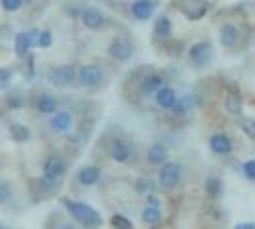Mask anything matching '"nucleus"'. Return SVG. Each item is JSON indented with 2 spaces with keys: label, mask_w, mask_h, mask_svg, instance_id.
Segmentation results:
<instances>
[{
  "label": "nucleus",
  "mask_w": 255,
  "mask_h": 229,
  "mask_svg": "<svg viewBox=\"0 0 255 229\" xmlns=\"http://www.w3.org/2000/svg\"><path fill=\"white\" fill-rule=\"evenodd\" d=\"M61 205L69 210V214L78 224H82L86 228H99L103 224L101 214L94 207L86 205V203H78V201H73V199H61Z\"/></svg>",
  "instance_id": "obj_1"
},
{
  "label": "nucleus",
  "mask_w": 255,
  "mask_h": 229,
  "mask_svg": "<svg viewBox=\"0 0 255 229\" xmlns=\"http://www.w3.org/2000/svg\"><path fill=\"white\" fill-rule=\"evenodd\" d=\"M212 57H213V46L210 40L196 42L189 48V61L196 69H204V67L212 61Z\"/></svg>",
  "instance_id": "obj_2"
},
{
  "label": "nucleus",
  "mask_w": 255,
  "mask_h": 229,
  "mask_svg": "<svg viewBox=\"0 0 255 229\" xmlns=\"http://www.w3.org/2000/svg\"><path fill=\"white\" fill-rule=\"evenodd\" d=\"M183 180V168L177 163H164L160 166L158 172V184L164 189H173L177 187Z\"/></svg>",
  "instance_id": "obj_3"
},
{
  "label": "nucleus",
  "mask_w": 255,
  "mask_h": 229,
  "mask_svg": "<svg viewBox=\"0 0 255 229\" xmlns=\"http://www.w3.org/2000/svg\"><path fill=\"white\" fill-rule=\"evenodd\" d=\"M65 172V161L57 155H52L46 159V163L42 166V174H44V182L48 184H53L57 182Z\"/></svg>",
  "instance_id": "obj_4"
},
{
  "label": "nucleus",
  "mask_w": 255,
  "mask_h": 229,
  "mask_svg": "<svg viewBox=\"0 0 255 229\" xmlns=\"http://www.w3.org/2000/svg\"><path fill=\"white\" fill-rule=\"evenodd\" d=\"M76 78V69L73 65H61V67H55L52 73H50V82L53 86L57 88H63L73 84Z\"/></svg>",
  "instance_id": "obj_5"
},
{
  "label": "nucleus",
  "mask_w": 255,
  "mask_h": 229,
  "mask_svg": "<svg viewBox=\"0 0 255 229\" xmlns=\"http://www.w3.org/2000/svg\"><path fill=\"white\" fill-rule=\"evenodd\" d=\"M109 55L113 57V59H117V61H128L131 55H133V46L124 40V38H115L113 42L109 44Z\"/></svg>",
  "instance_id": "obj_6"
},
{
  "label": "nucleus",
  "mask_w": 255,
  "mask_h": 229,
  "mask_svg": "<svg viewBox=\"0 0 255 229\" xmlns=\"http://www.w3.org/2000/svg\"><path fill=\"white\" fill-rule=\"evenodd\" d=\"M78 78L84 86H97L103 80V71L97 65H82L78 71Z\"/></svg>",
  "instance_id": "obj_7"
},
{
  "label": "nucleus",
  "mask_w": 255,
  "mask_h": 229,
  "mask_svg": "<svg viewBox=\"0 0 255 229\" xmlns=\"http://www.w3.org/2000/svg\"><path fill=\"white\" fill-rule=\"evenodd\" d=\"M200 105H202V96H198V94H187V96H181L177 99L175 107L171 111L175 115H187V113H191L192 109H196Z\"/></svg>",
  "instance_id": "obj_8"
},
{
  "label": "nucleus",
  "mask_w": 255,
  "mask_h": 229,
  "mask_svg": "<svg viewBox=\"0 0 255 229\" xmlns=\"http://www.w3.org/2000/svg\"><path fill=\"white\" fill-rule=\"evenodd\" d=\"M129 11L131 15L139 19V21H147L152 17L154 13V2L152 0H133L131 6H129Z\"/></svg>",
  "instance_id": "obj_9"
},
{
  "label": "nucleus",
  "mask_w": 255,
  "mask_h": 229,
  "mask_svg": "<svg viewBox=\"0 0 255 229\" xmlns=\"http://www.w3.org/2000/svg\"><path fill=\"white\" fill-rule=\"evenodd\" d=\"M240 40V29L234 23H225L219 29V42L223 44L225 48H234Z\"/></svg>",
  "instance_id": "obj_10"
},
{
  "label": "nucleus",
  "mask_w": 255,
  "mask_h": 229,
  "mask_svg": "<svg viewBox=\"0 0 255 229\" xmlns=\"http://www.w3.org/2000/svg\"><path fill=\"white\" fill-rule=\"evenodd\" d=\"M210 149L217 155H231L234 149V143L227 134H213L212 140H210Z\"/></svg>",
  "instance_id": "obj_11"
},
{
  "label": "nucleus",
  "mask_w": 255,
  "mask_h": 229,
  "mask_svg": "<svg viewBox=\"0 0 255 229\" xmlns=\"http://www.w3.org/2000/svg\"><path fill=\"white\" fill-rule=\"evenodd\" d=\"M105 13L101 10H97V8H86L84 13H82V23L88 29H92V31L101 29L105 25Z\"/></svg>",
  "instance_id": "obj_12"
},
{
  "label": "nucleus",
  "mask_w": 255,
  "mask_h": 229,
  "mask_svg": "<svg viewBox=\"0 0 255 229\" xmlns=\"http://www.w3.org/2000/svg\"><path fill=\"white\" fill-rule=\"evenodd\" d=\"M154 99H156V105L162 107V109H173L175 107V103H177V94H175V90L170 86H162L154 94Z\"/></svg>",
  "instance_id": "obj_13"
},
{
  "label": "nucleus",
  "mask_w": 255,
  "mask_h": 229,
  "mask_svg": "<svg viewBox=\"0 0 255 229\" xmlns=\"http://www.w3.org/2000/svg\"><path fill=\"white\" fill-rule=\"evenodd\" d=\"M164 86V76L160 75V73H149V75L143 76V80H141V92L143 94H156L160 88Z\"/></svg>",
  "instance_id": "obj_14"
},
{
  "label": "nucleus",
  "mask_w": 255,
  "mask_h": 229,
  "mask_svg": "<svg viewBox=\"0 0 255 229\" xmlns=\"http://www.w3.org/2000/svg\"><path fill=\"white\" fill-rule=\"evenodd\" d=\"M111 157L117 163H128V159L131 157V147L124 140H115L111 143Z\"/></svg>",
  "instance_id": "obj_15"
},
{
  "label": "nucleus",
  "mask_w": 255,
  "mask_h": 229,
  "mask_svg": "<svg viewBox=\"0 0 255 229\" xmlns=\"http://www.w3.org/2000/svg\"><path fill=\"white\" fill-rule=\"evenodd\" d=\"M78 182L82 184V186L90 187V186H96L97 182H99V178H101V170L97 168V166H82L80 170H78Z\"/></svg>",
  "instance_id": "obj_16"
},
{
  "label": "nucleus",
  "mask_w": 255,
  "mask_h": 229,
  "mask_svg": "<svg viewBox=\"0 0 255 229\" xmlns=\"http://www.w3.org/2000/svg\"><path fill=\"white\" fill-rule=\"evenodd\" d=\"M50 124H52V128L55 132L71 130V126H73V115H71L69 111H59V113H53Z\"/></svg>",
  "instance_id": "obj_17"
},
{
  "label": "nucleus",
  "mask_w": 255,
  "mask_h": 229,
  "mask_svg": "<svg viewBox=\"0 0 255 229\" xmlns=\"http://www.w3.org/2000/svg\"><path fill=\"white\" fill-rule=\"evenodd\" d=\"M168 147L164 143H152L147 151V159L150 164H164L168 163Z\"/></svg>",
  "instance_id": "obj_18"
},
{
  "label": "nucleus",
  "mask_w": 255,
  "mask_h": 229,
  "mask_svg": "<svg viewBox=\"0 0 255 229\" xmlns=\"http://www.w3.org/2000/svg\"><path fill=\"white\" fill-rule=\"evenodd\" d=\"M225 107H227V111H229L231 115L240 117V115H242V96H240V92L231 90V92L227 94V99H225Z\"/></svg>",
  "instance_id": "obj_19"
},
{
  "label": "nucleus",
  "mask_w": 255,
  "mask_h": 229,
  "mask_svg": "<svg viewBox=\"0 0 255 229\" xmlns=\"http://www.w3.org/2000/svg\"><path fill=\"white\" fill-rule=\"evenodd\" d=\"M31 34L29 33H17L15 34V54L17 57H27L31 50Z\"/></svg>",
  "instance_id": "obj_20"
},
{
  "label": "nucleus",
  "mask_w": 255,
  "mask_h": 229,
  "mask_svg": "<svg viewBox=\"0 0 255 229\" xmlns=\"http://www.w3.org/2000/svg\"><path fill=\"white\" fill-rule=\"evenodd\" d=\"M154 34L158 38H168L171 36V21L168 15H158L154 21Z\"/></svg>",
  "instance_id": "obj_21"
},
{
  "label": "nucleus",
  "mask_w": 255,
  "mask_h": 229,
  "mask_svg": "<svg viewBox=\"0 0 255 229\" xmlns=\"http://www.w3.org/2000/svg\"><path fill=\"white\" fill-rule=\"evenodd\" d=\"M141 218H143L145 224L154 226V224H158L160 220H162V210H160L158 205H147V207L143 208V212H141Z\"/></svg>",
  "instance_id": "obj_22"
},
{
  "label": "nucleus",
  "mask_w": 255,
  "mask_h": 229,
  "mask_svg": "<svg viewBox=\"0 0 255 229\" xmlns=\"http://www.w3.org/2000/svg\"><path fill=\"white\" fill-rule=\"evenodd\" d=\"M36 109L40 111V113H46V115H53L55 109H57V99L50 96V94H44L36 101Z\"/></svg>",
  "instance_id": "obj_23"
},
{
  "label": "nucleus",
  "mask_w": 255,
  "mask_h": 229,
  "mask_svg": "<svg viewBox=\"0 0 255 229\" xmlns=\"http://www.w3.org/2000/svg\"><path fill=\"white\" fill-rule=\"evenodd\" d=\"M10 136L13 142H27L29 138H31V132L27 126H23V124H11L10 126Z\"/></svg>",
  "instance_id": "obj_24"
},
{
  "label": "nucleus",
  "mask_w": 255,
  "mask_h": 229,
  "mask_svg": "<svg viewBox=\"0 0 255 229\" xmlns=\"http://www.w3.org/2000/svg\"><path fill=\"white\" fill-rule=\"evenodd\" d=\"M206 191H208V195L219 197L223 193V184H221V180L215 178V176H210V178L206 180Z\"/></svg>",
  "instance_id": "obj_25"
},
{
  "label": "nucleus",
  "mask_w": 255,
  "mask_h": 229,
  "mask_svg": "<svg viewBox=\"0 0 255 229\" xmlns=\"http://www.w3.org/2000/svg\"><path fill=\"white\" fill-rule=\"evenodd\" d=\"M111 226L115 229H135L133 224H131L126 216H122V214H115V216L111 218Z\"/></svg>",
  "instance_id": "obj_26"
},
{
  "label": "nucleus",
  "mask_w": 255,
  "mask_h": 229,
  "mask_svg": "<svg viewBox=\"0 0 255 229\" xmlns=\"http://www.w3.org/2000/svg\"><path fill=\"white\" fill-rule=\"evenodd\" d=\"M135 189H137L139 193L152 195V191H154V184H152V180H149V178H141L137 184H135Z\"/></svg>",
  "instance_id": "obj_27"
},
{
  "label": "nucleus",
  "mask_w": 255,
  "mask_h": 229,
  "mask_svg": "<svg viewBox=\"0 0 255 229\" xmlns=\"http://www.w3.org/2000/svg\"><path fill=\"white\" fill-rule=\"evenodd\" d=\"M242 170H244V176L248 178V180H254L255 182V159L246 161L244 166H242Z\"/></svg>",
  "instance_id": "obj_28"
},
{
  "label": "nucleus",
  "mask_w": 255,
  "mask_h": 229,
  "mask_svg": "<svg viewBox=\"0 0 255 229\" xmlns=\"http://www.w3.org/2000/svg\"><path fill=\"white\" fill-rule=\"evenodd\" d=\"M11 199V186L6 182H0V203H6Z\"/></svg>",
  "instance_id": "obj_29"
},
{
  "label": "nucleus",
  "mask_w": 255,
  "mask_h": 229,
  "mask_svg": "<svg viewBox=\"0 0 255 229\" xmlns=\"http://www.w3.org/2000/svg\"><path fill=\"white\" fill-rule=\"evenodd\" d=\"M23 2H25V0H2V6H4V10L15 11L21 8Z\"/></svg>",
  "instance_id": "obj_30"
},
{
  "label": "nucleus",
  "mask_w": 255,
  "mask_h": 229,
  "mask_svg": "<svg viewBox=\"0 0 255 229\" xmlns=\"http://www.w3.org/2000/svg\"><path fill=\"white\" fill-rule=\"evenodd\" d=\"M38 46H40V48H48V46H52V33H50V31H40V36H38Z\"/></svg>",
  "instance_id": "obj_31"
},
{
  "label": "nucleus",
  "mask_w": 255,
  "mask_h": 229,
  "mask_svg": "<svg viewBox=\"0 0 255 229\" xmlns=\"http://www.w3.org/2000/svg\"><path fill=\"white\" fill-rule=\"evenodd\" d=\"M242 128H244V132H246V136H248V138L255 140V120H244Z\"/></svg>",
  "instance_id": "obj_32"
},
{
  "label": "nucleus",
  "mask_w": 255,
  "mask_h": 229,
  "mask_svg": "<svg viewBox=\"0 0 255 229\" xmlns=\"http://www.w3.org/2000/svg\"><path fill=\"white\" fill-rule=\"evenodd\" d=\"M10 76H11L10 69H0V86H4L10 80Z\"/></svg>",
  "instance_id": "obj_33"
},
{
  "label": "nucleus",
  "mask_w": 255,
  "mask_h": 229,
  "mask_svg": "<svg viewBox=\"0 0 255 229\" xmlns=\"http://www.w3.org/2000/svg\"><path fill=\"white\" fill-rule=\"evenodd\" d=\"M8 105L15 109V107H23V105H25V101H23V98H17V96H13V98H10Z\"/></svg>",
  "instance_id": "obj_34"
},
{
  "label": "nucleus",
  "mask_w": 255,
  "mask_h": 229,
  "mask_svg": "<svg viewBox=\"0 0 255 229\" xmlns=\"http://www.w3.org/2000/svg\"><path fill=\"white\" fill-rule=\"evenodd\" d=\"M234 229H255V224L254 222H242V224H238Z\"/></svg>",
  "instance_id": "obj_35"
},
{
  "label": "nucleus",
  "mask_w": 255,
  "mask_h": 229,
  "mask_svg": "<svg viewBox=\"0 0 255 229\" xmlns=\"http://www.w3.org/2000/svg\"><path fill=\"white\" fill-rule=\"evenodd\" d=\"M63 229H75V228H73V226H65Z\"/></svg>",
  "instance_id": "obj_36"
},
{
  "label": "nucleus",
  "mask_w": 255,
  "mask_h": 229,
  "mask_svg": "<svg viewBox=\"0 0 255 229\" xmlns=\"http://www.w3.org/2000/svg\"><path fill=\"white\" fill-rule=\"evenodd\" d=\"M0 229H2V228H0Z\"/></svg>",
  "instance_id": "obj_37"
}]
</instances>
